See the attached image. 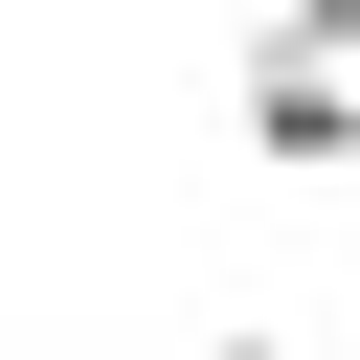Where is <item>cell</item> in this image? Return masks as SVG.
I'll list each match as a JSON object with an SVG mask.
<instances>
[{"instance_id":"6da1fadb","label":"cell","mask_w":360,"mask_h":360,"mask_svg":"<svg viewBox=\"0 0 360 360\" xmlns=\"http://www.w3.org/2000/svg\"><path fill=\"white\" fill-rule=\"evenodd\" d=\"M338 135H360V68H248V158L270 180H338Z\"/></svg>"},{"instance_id":"7a4b0ae2","label":"cell","mask_w":360,"mask_h":360,"mask_svg":"<svg viewBox=\"0 0 360 360\" xmlns=\"http://www.w3.org/2000/svg\"><path fill=\"white\" fill-rule=\"evenodd\" d=\"M248 68H360V0H248Z\"/></svg>"},{"instance_id":"3957f363","label":"cell","mask_w":360,"mask_h":360,"mask_svg":"<svg viewBox=\"0 0 360 360\" xmlns=\"http://www.w3.org/2000/svg\"><path fill=\"white\" fill-rule=\"evenodd\" d=\"M202 360H292V338H202Z\"/></svg>"},{"instance_id":"277c9868","label":"cell","mask_w":360,"mask_h":360,"mask_svg":"<svg viewBox=\"0 0 360 360\" xmlns=\"http://www.w3.org/2000/svg\"><path fill=\"white\" fill-rule=\"evenodd\" d=\"M338 180H360V135H338Z\"/></svg>"}]
</instances>
